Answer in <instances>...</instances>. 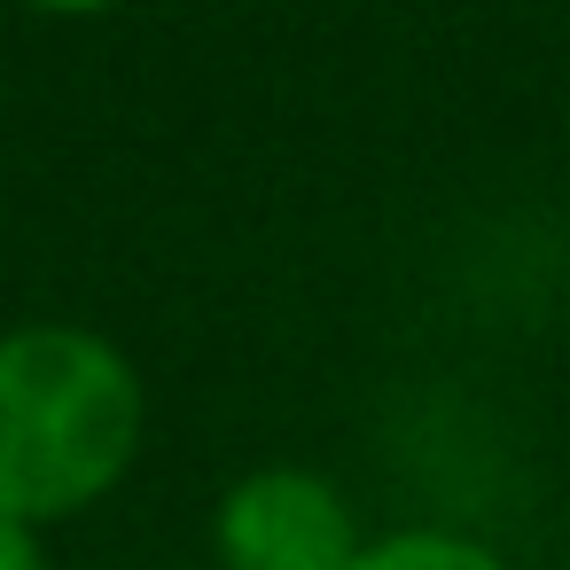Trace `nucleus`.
Here are the masks:
<instances>
[{
  "instance_id": "2",
  "label": "nucleus",
  "mask_w": 570,
  "mask_h": 570,
  "mask_svg": "<svg viewBox=\"0 0 570 570\" xmlns=\"http://www.w3.org/2000/svg\"><path fill=\"white\" fill-rule=\"evenodd\" d=\"M367 547L352 500L297 461H266L235 476L212 508V554L219 570H352Z\"/></svg>"
},
{
  "instance_id": "5",
  "label": "nucleus",
  "mask_w": 570,
  "mask_h": 570,
  "mask_svg": "<svg viewBox=\"0 0 570 570\" xmlns=\"http://www.w3.org/2000/svg\"><path fill=\"white\" fill-rule=\"evenodd\" d=\"M24 9H48V17H102L118 0H24Z\"/></svg>"
},
{
  "instance_id": "3",
  "label": "nucleus",
  "mask_w": 570,
  "mask_h": 570,
  "mask_svg": "<svg viewBox=\"0 0 570 570\" xmlns=\"http://www.w3.org/2000/svg\"><path fill=\"white\" fill-rule=\"evenodd\" d=\"M352 570H515L500 547L469 539V531H445V523H406V531H383L360 547Z\"/></svg>"
},
{
  "instance_id": "4",
  "label": "nucleus",
  "mask_w": 570,
  "mask_h": 570,
  "mask_svg": "<svg viewBox=\"0 0 570 570\" xmlns=\"http://www.w3.org/2000/svg\"><path fill=\"white\" fill-rule=\"evenodd\" d=\"M0 570H48L40 531H32V523H17V515H0Z\"/></svg>"
},
{
  "instance_id": "1",
  "label": "nucleus",
  "mask_w": 570,
  "mask_h": 570,
  "mask_svg": "<svg viewBox=\"0 0 570 570\" xmlns=\"http://www.w3.org/2000/svg\"><path fill=\"white\" fill-rule=\"evenodd\" d=\"M141 453L134 360L71 321L0 336V515L63 523L126 484Z\"/></svg>"
}]
</instances>
